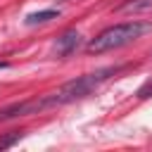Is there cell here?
Masks as SVG:
<instances>
[{"label": "cell", "mask_w": 152, "mask_h": 152, "mask_svg": "<svg viewBox=\"0 0 152 152\" xmlns=\"http://www.w3.org/2000/svg\"><path fill=\"white\" fill-rule=\"evenodd\" d=\"M7 66H10L7 62H0V69H7Z\"/></svg>", "instance_id": "cell-7"}, {"label": "cell", "mask_w": 152, "mask_h": 152, "mask_svg": "<svg viewBox=\"0 0 152 152\" xmlns=\"http://www.w3.org/2000/svg\"><path fill=\"white\" fill-rule=\"evenodd\" d=\"M21 131H12V133H5V135H0V150H7V147H12V145H17L19 140H21Z\"/></svg>", "instance_id": "cell-5"}, {"label": "cell", "mask_w": 152, "mask_h": 152, "mask_svg": "<svg viewBox=\"0 0 152 152\" xmlns=\"http://www.w3.org/2000/svg\"><path fill=\"white\" fill-rule=\"evenodd\" d=\"M147 31H152V24H147V21H126V24L109 26L88 43V52H107V50L124 48Z\"/></svg>", "instance_id": "cell-2"}, {"label": "cell", "mask_w": 152, "mask_h": 152, "mask_svg": "<svg viewBox=\"0 0 152 152\" xmlns=\"http://www.w3.org/2000/svg\"><path fill=\"white\" fill-rule=\"evenodd\" d=\"M112 74H116V66H104V69H97L93 74H83L69 83H64L62 88H57L55 93H48L40 100V107L43 109H52V107H62V104H69V102H76L81 97H86L88 93H93L100 83H104Z\"/></svg>", "instance_id": "cell-1"}, {"label": "cell", "mask_w": 152, "mask_h": 152, "mask_svg": "<svg viewBox=\"0 0 152 152\" xmlns=\"http://www.w3.org/2000/svg\"><path fill=\"white\" fill-rule=\"evenodd\" d=\"M78 43H81V36H78V31H66V33H62L59 38H57V43H55V52L59 55V57H66V55H71L76 48H78Z\"/></svg>", "instance_id": "cell-3"}, {"label": "cell", "mask_w": 152, "mask_h": 152, "mask_svg": "<svg viewBox=\"0 0 152 152\" xmlns=\"http://www.w3.org/2000/svg\"><path fill=\"white\" fill-rule=\"evenodd\" d=\"M150 93H152V81H147V83L138 90V97H150Z\"/></svg>", "instance_id": "cell-6"}, {"label": "cell", "mask_w": 152, "mask_h": 152, "mask_svg": "<svg viewBox=\"0 0 152 152\" xmlns=\"http://www.w3.org/2000/svg\"><path fill=\"white\" fill-rule=\"evenodd\" d=\"M59 17V10H40V12H33L26 17V24H40V21H50V19H57Z\"/></svg>", "instance_id": "cell-4"}]
</instances>
